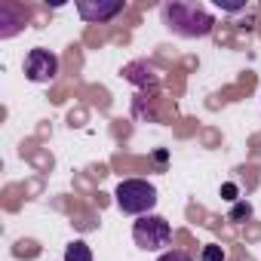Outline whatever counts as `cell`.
Instances as JSON below:
<instances>
[{"label":"cell","instance_id":"6da1fadb","mask_svg":"<svg viewBox=\"0 0 261 261\" xmlns=\"http://www.w3.org/2000/svg\"><path fill=\"white\" fill-rule=\"evenodd\" d=\"M163 22L178 37H206L215 25L212 13L203 4H166L163 7Z\"/></svg>","mask_w":261,"mask_h":261},{"label":"cell","instance_id":"7a4b0ae2","mask_svg":"<svg viewBox=\"0 0 261 261\" xmlns=\"http://www.w3.org/2000/svg\"><path fill=\"white\" fill-rule=\"evenodd\" d=\"M114 197H117L120 212L139 215V218L142 215H151V209L157 206V188L151 181H142V178H126V181H120L117 191H114Z\"/></svg>","mask_w":261,"mask_h":261},{"label":"cell","instance_id":"3957f363","mask_svg":"<svg viewBox=\"0 0 261 261\" xmlns=\"http://www.w3.org/2000/svg\"><path fill=\"white\" fill-rule=\"evenodd\" d=\"M133 240H136V246L139 249H145V252H157V249H163V246H169V240H172V227H169V221L163 218V215H142L136 224H133Z\"/></svg>","mask_w":261,"mask_h":261},{"label":"cell","instance_id":"277c9868","mask_svg":"<svg viewBox=\"0 0 261 261\" xmlns=\"http://www.w3.org/2000/svg\"><path fill=\"white\" fill-rule=\"evenodd\" d=\"M59 74V56L49 49H31L25 59V77L34 83H49Z\"/></svg>","mask_w":261,"mask_h":261},{"label":"cell","instance_id":"5b68a950","mask_svg":"<svg viewBox=\"0 0 261 261\" xmlns=\"http://www.w3.org/2000/svg\"><path fill=\"white\" fill-rule=\"evenodd\" d=\"M77 13L83 22H111L114 16L123 13V0H77Z\"/></svg>","mask_w":261,"mask_h":261},{"label":"cell","instance_id":"8992f818","mask_svg":"<svg viewBox=\"0 0 261 261\" xmlns=\"http://www.w3.org/2000/svg\"><path fill=\"white\" fill-rule=\"evenodd\" d=\"M65 261H92V249H89L83 240H74V243L65 249Z\"/></svg>","mask_w":261,"mask_h":261},{"label":"cell","instance_id":"52a82bcc","mask_svg":"<svg viewBox=\"0 0 261 261\" xmlns=\"http://www.w3.org/2000/svg\"><path fill=\"white\" fill-rule=\"evenodd\" d=\"M200 261H224V249L221 246H203V252H200Z\"/></svg>","mask_w":261,"mask_h":261},{"label":"cell","instance_id":"ba28073f","mask_svg":"<svg viewBox=\"0 0 261 261\" xmlns=\"http://www.w3.org/2000/svg\"><path fill=\"white\" fill-rule=\"evenodd\" d=\"M249 215H252V206H249V203H237L233 212L227 215V221H243V218H249Z\"/></svg>","mask_w":261,"mask_h":261},{"label":"cell","instance_id":"9c48e42d","mask_svg":"<svg viewBox=\"0 0 261 261\" xmlns=\"http://www.w3.org/2000/svg\"><path fill=\"white\" fill-rule=\"evenodd\" d=\"M157 261H194V258H191L188 252H178V249H172V252H163Z\"/></svg>","mask_w":261,"mask_h":261},{"label":"cell","instance_id":"30bf717a","mask_svg":"<svg viewBox=\"0 0 261 261\" xmlns=\"http://www.w3.org/2000/svg\"><path fill=\"white\" fill-rule=\"evenodd\" d=\"M221 194H224V200H230V203H233V200H237V185H224V188H221Z\"/></svg>","mask_w":261,"mask_h":261},{"label":"cell","instance_id":"8fae6325","mask_svg":"<svg viewBox=\"0 0 261 261\" xmlns=\"http://www.w3.org/2000/svg\"><path fill=\"white\" fill-rule=\"evenodd\" d=\"M218 7H224V10H230V13H233V10H243L246 4H218Z\"/></svg>","mask_w":261,"mask_h":261}]
</instances>
